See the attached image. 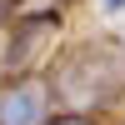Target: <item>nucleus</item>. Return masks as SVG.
<instances>
[{
    "instance_id": "nucleus-1",
    "label": "nucleus",
    "mask_w": 125,
    "mask_h": 125,
    "mask_svg": "<svg viewBox=\"0 0 125 125\" xmlns=\"http://www.w3.org/2000/svg\"><path fill=\"white\" fill-rule=\"evenodd\" d=\"M50 95H60L65 110H75V115L115 105L125 95V45L120 40H100V45L70 50L50 75Z\"/></svg>"
},
{
    "instance_id": "nucleus-3",
    "label": "nucleus",
    "mask_w": 125,
    "mask_h": 125,
    "mask_svg": "<svg viewBox=\"0 0 125 125\" xmlns=\"http://www.w3.org/2000/svg\"><path fill=\"white\" fill-rule=\"evenodd\" d=\"M45 125H100V120H90V115H75V110H60V115H50Z\"/></svg>"
},
{
    "instance_id": "nucleus-2",
    "label": "nucleus",
    "mask_w": 125,
    "mask_h": 125,
    "mask_svg": "<svg viewBox=\"0 0 125 125\" xmlns=\"http://www.w3.org/2000/svg\"><path fill=\"white\" fill-rule=\"evenodd\" d=\"M50 120V80H10L0 90V125H45Z\"/></svg>"
},
{
    "instance_id": "nucleus-4",
    "label": "nucleus",
    "mask_w": 125,
    "mask_h": 125,
    "mask_svg": "<svg viewBox=\"0 0 125 125\" xmlns=\"http://www.w3.org/2000/svg\"><path fill=\"white\" fill-rule=\"evenodd\" d=\"M5 20H10V0H0V25H5Z\"/></svg>"
},
{
    "instance_id": "nucleus-5",
    "label": "nucleus",
    "mask_w": 125,
    "mask_h": 125,
    "mask_svg": "<svg viewBox=\"0 0 125 125\" xmlns=\"http://www.w3.org/2000/svg\"><path fill=\"white\" fill-rule=\"evenodd\" d=\"M100 5H105V10H120V5H125V0H100Z\"/></svg>"
}]
</instances>
